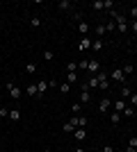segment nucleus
<instances>
[{
    "mask_svg": "<svg viewBox=\"0 0 137 152\" xmlns=\"http://www.w3.org/2000/svg\"><path fill=\"white\" fill-rule=\"evenodd\" d=\"M112 16H114V23H117V30L121 32V34H126V32L130 30V25L126 23V18H124V16H119L117 12H112Z\"/></svg>",
    "mask_w": 137,
    "mask_h": 152,
    "instance_id": "nucleus-1",
    "label": "nucleus"
},
{
    "mask_svg": "<svg viewBox=\"0 0 137 152\" xmlns=\"http://www.w3.org/2000/svg\"><path fill=\"white\" fill-rule=\"evenodd\" d=\"M87 73H89V77H91V75H98V73H101V61H98V59H91Z\"/></svg>",
    "mask_w": 137,
    "mask_h": 152,
    "instance_id": "nucleus-2",
    "label": "nucleus"
},
{
    "mask_svg": "<svg viewBox=\"0 0 137 152\" xmlns=\"http://www.w3.org/2000/svg\"><path fill=\"white\" fill-rule=\"evenodd\" d=\"M98 89H103V91H107L110 89V80H107V75H105V73H98Z\"/></svg>",
    "mask_w": 137,
    "mask_h": 152,
    "instance_id": "nucleus-3",
    "label": "nucleus"
},
{
    "mask_svg": "<svg viewBox=\"0 0 137 152\" xmlns=\"http://www.w3.org/2000/svg\"><path fill=\"white\" fill-rule=\"evenodd\" d=\"M91 100V93H89V86L87 84H82V93H80V104H87V102Z\"/></svg>",
    "mask_w": 137,
    "mask_h": 152,
    "instance_id": "nucleus-4",
    "label": "nucleus"
},
{
    "mask_svg": "<svg viewBox=\"0 0 137 152\" xmlns=\"http://www.w3.org/2000/svg\"><path fill=\"white\" fill-rule=\"evenodd\" d=\"M89 48H91L89 37H82V39H80V43H78V50H80V52H85V50H89Z\"/></svg>",
    "mask_w": 137,
    "mask_h": 152,
    "instance_id": "nucleus-5",
    "label": "nucleus"
},
{
    "mask_svg": "<svg viewBox=\"0 0 137 152\" xmlns=\"http://www.w3.org/2000/svg\"><path fill=\"white\" fill-rule=\"evenodd\" d=\"M73 136H76V141H85V136H87V129H85V127H76Z\"/></svg>",
    "mask_w": 137,
    "mask_h": 152,
    "instance_id": "nucleus-6",
    "label": "nucleus"
},
{
    "mask_svg": "<svg viewBox=\"0 0 137 152\" xmlns=\"http://www.w3.org/2000/svg\"><path fill=\"white\" fill-rule=\"evenodd\" d=\"M7 91H9L12 98H21V89L16 86V84H7Z\"/></svg>",
    "mask_w": 137,
    "mask_h": 152,
    "instance_id": "nucleus-7",
    "label": "nucleus"
},
{
    "mask_svg": "<svg viewBox=\"0 0 137 152\" xmlns=\"http://www.w3.org/2000/svg\"><path fill=\"white\" fill-rule=\"evenodd\" d=\"M112 80H119V82H126V75H124V70H121V68H114V70H112Z\"/></svg>",
    "mask_w": 137,
    "mask_h": 152,
    "instance_id": "nucleus-8",
    "label": "nucleus"
},
{
    "mask_svg": "<svg viewBox=\"0 0 137 152\" xmlns=\"http://www.w3.org/2000/svg\"><path fill=\"white\" fill-rule=\"evenodd\" d=\"M37 89H39V98H41V95L46 93V89H48V82H46V80H39V82H37Z\"/></svg>",
    "mask_w": 137,
    "mask_h": 152,
    "instance_id": "nucleus-9",
    "label": "nucleus"
},
{
    "mask_svg": "<svg viewBox=\"0 0 137 152\" xmlns=\"http://www.w3.org/2000/svg\"><path fill=\"white\" fill-rule=\"evenodd\" d=\"M27 95H30V98H39V89H37V84H30V86H27Z\"/></svg>",
    "mask_w": 137,
    "mask_h": 152,
    "instance_id": "nucleus-10",
    "label": "nucleus"
},
{
    "mask_svg": "<svg viewBox=\"0 0 137 152\" xmlns=\"http://www.w3.org/2000/svg\"><path fill=\"white\" fill-rule=\"evenodd\" d=\"M9 121H14V123L21 121V111L19 109H9Z\"/></svg>",
    "mask_w": 137,
    "mask_h": 152,
    "instance_id": "nucleus-11",
    "label": "nucleus"
},
{
    "mask_svg": "<svg viewBox=\"0 0 137 152\" xmlns=\"http://www.w3.org/2000/svg\"><path fill=\"white\" fill-rule=\"evenodd\" d=\"M110 107H112V102L107 100V98H103V100H101V104H98V109H101V111H110Z\"/></svg>",
    "mask_w": 137,
    "mask_h": 152,
    "instance_id": "nucleus-12",
    "label": "nucleus"
},
{
    "mask_svg": "<svg viewBox=\"0 0 137 152\" xmlns=\"http://www.w3.org/2000/svg\"><path fill=\"white\" fill-rule=\"evenodd\" d=\"M78 32L82 34V37H87V32H89V25H87L85 20H80V23H78Z\"/></svg>",
    "mask_w": 137,
    "mask_h": 152,
    "instance_id": "nucleus-13",
    "label": "nucleus"
},
{
    "mask_svg": "<svg viewBox=\"0 0 137 152\" xmlns=\"http://www.w3.org/2000/svg\"><path fill=\"white\" fill-rule=\"evenodd\" d=\"M62 129H64V132H66V134H73V132H76V123H73V121H69V123H64V127H62Z\"/></svg>",
    "mask_w": 137,
    "mask_h": 152,
    "instance_id": "nucleus-14",
    "label": "nucleus"
},
{
    "mask_svg": "<svg viewBox=\"0 0 137 152\" xmlns=\"http://www.w3.org/2000/svg\"><path fill=\"white\" fill-rule=\"evenodd\" d=\"M91 50H94V52L103 50V39H96V41H91Z\"/></svg>",
    "mask_w": 137,
    "mask_h": 152,
    "instance_id": "nucleus-15",
    "label": "nucleus"
},
{
    "mask_svg": "<svg viewBox=\"0 0 137 152\" xmlns=\"http://www.w3.org/2000/svg\"><path fill=\"white\" fill-rule=\"evenodd\" d=\"M87 86H89V89H98V77L91 75L89 80H87Z\"/></svg>",
    "mask_w": 137,
    "mask_h": 152,
    "instance_id": "nucleus-16",
    "label": "nucleus"
},
{
    "mask_svg": "<svg viewBox=\"0 0 137 152\" xmlns=\"http://www.w3.org/2000/svg\"><path fill=\"white\" fill-rule=\"evenodd\" d=\"M119 121H121V114H119V111H112L110 114V123L112 125H119Z\"/></svg>",
    "mask_w": 137,
    "mask_h": 152,
    "instance_id": "nucleus-17",
    "label": "nucleus"
},
{
    "mask_svg": "<svg viewBox=\"0 0 137 152\" xmlns=\"http://www.w3.org/2000/svg\"><path fill=\"white\" fill-rule=\"evenodd\" d=\"M69 91H71V84H69V82H62V84H59V93H62V95H66Z\"/></svg>",
    "mask_w": 137,
    "mask_h": 152,
    "instance_id": "nucleus-18",
    "label": "nucleus"
},
{
    "mask_svg": "<svg viewBox=\"0 0 137 152\" xmlns=\"http://www.w3.org/2000/svg\"><path fill=\"white\" fill-rule=\"evenodd\" d=\"M124 109H126V102H124V98H121V100H117V102H114V111H119V114H121Z\"/></svg>",
    "mask_w": 137,
    "mask_h": 152,
    "instance_id": "nucleus-19",
    "label": "nucleus"
},
{
    "mask_svg": "<svg viewBox=\"0 0 137 152\" xmlns=\"http://www.w3.org/2000/svg\"><path fill=\"white\" fill-rule=\"evenodd\" d=\"M71 111H73L76 116H80V111H82V104H80V102H73V104H71Z\"/></svg>",
    "mask_w": 137,
    "mask_h": 152,
    "instance_id": "nucleus-20",
    "label": "nucleus"
},
{
    "mask_svg": "<svg viewBox=\"0 0 137 152\" xmlns=\"http://www.w3.org/2000/svg\"><path fill=\"white\" fill-rule=\"evenodd\" d=\"M121 116H128V118H130V116H135V107H128V104H126V109L121 111Z\"/></svg>",
    "mask_w": 137,
    "mask_h": 152,
    "instance_id": "nucleus-21",
    "label": "nucleus"
},
{
    "mask_svg": "<svg viewBox=\"0 0 137 152\" xmlns=\"http://www.w3.org/2000/svg\"><path fill=\"white\" fill-rule=\"evenodd\" d=\"M130 95H133L130 86H126V84H124V89H121V98H124V100H126V98H130Z\"/></svg>",
    "mask_w": 137,
    "mask_h": 152,
    "instance_id": "nucleus-22",
    "label": "nucleus"
},
{
    "mask_svg": "<svg viewBox=\"0 0 137 152\" xmlns=\"http://www.w3.org/2000/svg\"><path fill=\"white\" fill-rule=\"evenodd\" d=\"M121 70H124V75H130V73H135V66H133V64H126Z\"/></svg>",
    "mask_w": 137,
    "mask_h": 152,
    "instance_id": "nucleus-23",
    "label": "nucleus"
},
{
    "mask_svg": "<svg viewBox=\"0 0 137 152\" xmlns=\"http://www.w3.org/2000/svg\"><path fill=\"white\" fill-rule=\"evenodd\" d=\"M66 70H69V73H76V70H78V64H76V61H69V64H66Z\"/></svg>",
    "mask_w": 137,
    "mask_h": 152,
    "instance_id": "nucleus-24",
    "label": "nucleus"
},
{
    "mask_svg": "<svg viewBox=\"0 0 137 152\" xmlns=\"http://www.w3.org/2000/svg\"><path fill=\"white\" fill-rule=\"evenodd\" d=\"M53 57H55V52H53V50H44V59H46V61H53Z\"/></svg>",
    "mask_w": 137,
    "mask_h": 152,
    "instance_id": "nucleus-25",
    "label": "nucleus"
},
{
    "mask_svg": "<svg viewBox=\"0 0 137 152\" xmlns=\"http://www.w3.org/2000/svg\"><path fill=\"white\" fill-rule=\"evenodd\" d=\"M87 68H89V61H87V59L78 61V70H87Z\"/></svg>",
    "mask_w": 137,
    "mask_h": 152,
    "instance_id": "nucleus-26",
    "label": "nucleus"
},
{
    "mask_svg": "<svg viewBox=\"0 0 137 152\" xmlns=\"http://www.w3.org/2000/svg\"><path fill=\"white\" fill-rule=\"evenodd\" d=\"M91 7H94L96 12H98V9H105V7H103V0H94V2H91Z\"/></svg>",
    "mask_w": 137,
    "mask_h": 152,
    "instance_id": "nucleus-27",
    "label": "nucleus"
},
{
    "mask_svg": "<svg viewBox=\"0 0 137 152\" xmlns=\"http://www.w3.org/2000/svg\"><path fill=\"white\" fill-rule=\"evenodd\" d=\"M112 30H117V23H114V20L105 23V32H112Z\"/></svg>",
    "mask_w": 137,
    "mask_h": 152,
    "instance_id": "nucleus-28",
    "label": "nucleus"
},
{
    "mask_svg": "<svg viewBox=\"0 0 137 152\" xmlns=\"http://www.w3.org/2000/svg\"><path fill=\"white\" fill-rule=\"evenodd\" d=\"M103 34H105V25H96V37L101 39Z\"/></svg>",
    "mask_w": 137,
    "mask_h": 152,
    "instance_id": "nucleus-29",
    "label": "nucleus"
},
{
    "mask_svg": "<svg viewBox=\"0 0 137 152\" xmlns=\"http://www.w3.org/2000/svg\"><path fill=\"white\" fill-rule=\"evenodd\" d=\"M59 9H64V12H66V9H71V2H66V0H62V2H59Z\"/></svg>",
    "mask_w": 137,
    "mask_h": 152,
    "instance_id": "nucleus-30",
    "label": "nucleus"
},
{
    "mask_svg": "<svg viewBox=\"0 0 137 152\" xmlns=\"http://www.w3.org/2000/svg\"><path fill=\"white\" fill-rule=\"evenodd\" d=\"M25 70H27V73H37V64H32V61H30V64L25 66Z\"/></svg>",
    "mask_w": 137,
    "mask_h": 152,
    "instance_id": "nucleus-31",
    "label": "nucleus"
},
{
    "mask_svg": "<svg viewBox=\"0 0 137 152\" xmlns=\"http://www.w3.org/2000/svg\"><path fill=\"white\" fill-rule=\"evenodd\" d=\"M0 118H9V109L7 107H0Z\"/></svg>",
    "mask_w": 137,
    "mask_h": 152,
    "instance_id": "nucleus-32",
    "label": "nucleus"
},
{
    "mask_svg": "<svg viewBox=\"0 0 137 152\" xmlns=\"http://www.w3.org/2000/svg\"><path fill=\"white\" fill-rule=\"evenodd\" d=\"M103 7H105V9H112V7H114V0H105Z\"/></svg>",
    "mask_w": 137,
    "mask_h": 152,
    "instance_id": "nucleus-33",
    "label": "nucleus"
},
{
    "mask_svg": "<svg viewBox=\"0 0 137 152\" xmlns=\"http://www.w3.org/2000/svg\"><path fill=\"white\" fill-rule=\"evenodd\" d=\"M30 25H32V27H39V25H41V20H39V18H37V16H34V18H32V20H30Z\"/></svg>",
    "mask_w": 137,
    "mask_h": 152,
    "instance_id": "nucleus-34",
    "label": "nucleus"
},
{
    "mask_svg": "<svg viewBox=\"0 0 137 152\" xmlns=\"http://www.w3.org/2000/svg\"><path fill=\"white\" fill-rule=\"evenodd\" d=\"M128 145H130V148H135V150H137V136H133V139L128 141Z\"/></svg>",
    "mask_w": 137,
    "mask_h": 152,
    "instance_id": "nucleus-35",
    "label": "nucleus"
},
{
    "mask_svg": "<svg viewBox=\"0 0 137 152\" xmlns=\"http://www.w3.org/2000/svg\"><path fill=\"white\" fill-rule=\"evenodd\" d=\"M130 107H137V93L130 95Z\"/></svg>",
    "mask_w": 137,
    "mask_h": 152,
    "instance_id": "nucleus-36",
    "label": "nucleus"
},
{
    "mask_svg": "<svg viewBox=\"0 0 137 152\" xmlns=\"http://www.w3.org/2000/svg\"><path fill=\"white\" fill-rule=\"evenodd\" d=\"M76 80H78V75H76V73H69V84L76 82Z\"/></svg>",
    "mask_w": 137,
    "mask_h": 152,
    "instance_id": "nucleus-37",
    "label": "nucleus"
},
{
    "mask_svg": "<svg viewBox=\"0 0 137 152\" xmlns=\"http://www.w3.org/2000/svg\"><path fill=\"white\" fill-rule=\"evenodd\" d=\"M130 16H133V18L137 20V7H130Z\"/></svg>",
    "mask_w": 137,
    "mask_h": 152,
    "instance_id": "nucleus-38",
    "label": "nucleus"
},
{
    "mask_svg": "<svg viewBox=\"0 0 137 152\" xmlns=\"http://www.w3.org/2000/svg\"><path fill=\"white\" fill-rule=\"evenodd\" d=\"M130 30H133V32L137 34V20H133V23H130Z\"/></svg>",
    "mask_w": 137,
    "mask_h": 152,
    "instance_id": "nucleus-39",
    "label": "nucleus"
},
{
    "mask_svg": "<svg viewBox=\"0 0 137 152\" xmlns=\"http://www.w3.org/2000/svg\"><path fill=\"white\" fill-rule=\"evenodd\" d=\"M103 152H114V148H112V145H105V150Z\"/></svg>",
    "mask_w": 137,
    "mask_h": 152,
    "instance_id": "nucleus-40",
    "label": "nucleus"
},
{
    "mask_svg": "<svg viewBox=\"0 0 137 152\" xmlns=\"http://www.w3.org/2000/svg\"><path fill=\"white\" fill-rule=\"evenodd\" d=\"M126 152H137V150H135V148H130V145H128V148H126Z\"/></svg>",
    "mask_w": 137,
    "mask_h": 152,
    "instance_id": "nucleus-41",
    "label": "nucleus"
},
{
    "mask_svg": "<svg viewBox=\"0 0 137 152\" xmlns=\"http://www.w3.org/2000/svg\"><path fill=\"white\" fill-rule=\"evenodd\" d=\"M76 152H87V150H82V148H76Z\"/></svg>",
    "mask_w": 137,
    "mask_h": 152,
    "instance_id": "nucleus-42",
    "label": "nucleus"
},
{
    "mask_svg": "<svg viewBox=\"0 0 137 152\" xmlns=\"http://www.w3.org/2000/svg\"><path fill=\"white\" fill-rule=\"evenodd\" d=\"M44 152H50V148H46V150H44Z\"/></svg>",
    "mask_w": 137,
    "mask_h": 152,
    "instance_id": "nucleus-43",
    "label": "nucleus"
}]
</instances>
